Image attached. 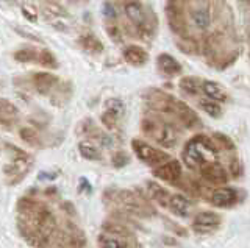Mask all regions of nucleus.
Instances as JSON below:
<instances>
[{"instance_id": "39448f33", "label": "nucleus", "mask_w": 250, "mask_h": 248, "mask_svg": "<svg viewBox=\"0 0 250 248\" xmlns=\"http://www.w3.org/2000/svg\"><path fill=\"white\" fill-rule=\"evenodd\" d=\"M116 201L119 203V206L125 209V211L133 215L147 217L153 212L152 208L148 206L136 192H131V191H119L116 193Z\"/></svg>"}, {"instance_id": "a878e982", "label": "nucleus", "mask_w": 250, "mask_h": 248, "mask_svg": "<svg viewBox=\"0 0 250 248\" xmlns=\"http://www.w3.org/2000/svg\"><path fill=\"white\" fill-rule=\"evenodd\" d=\"M47 18H64V16H69V14L66 13V10L62 8V6L57 5V3H50V5H47L44 6V11H42Z\"/></svg>"}, {"instance_id": "412c9836", "label": "nucleus", "mask_w": 250, "mask_h": 248, "mask_svg": "<svg viewBox=\"0 0 250 248\" xmlns=\"http://www.w3.org/2000/svg\"><path fill=\"white\" fill-rule=\"evenodd\" d=\"M105 113L114 115L116 119H119L125 113V106L119 98H109L105 103Z\"/></svg>"}, {"instance_id": "bb28decb", "label": "nucleus", "mask_w": 250, "mask_h": 248, "mask_svg": "<svg viewBox=\"0 0 250 248\" xmlns=\"http://www.w3.org/2000/svg\"><path fill=\"white\" fill-rule=\"evenodd\" d=\"M213 141H214V144H217L224 150H234V144H233V141L227 134L214 133L213 134Z\"/></svg>"}, {"instance_id": "b1692460", "label": "nucleus", "mask_w": 250, "mask_h": 248, "mask_svg": "<svg viewBox=\"0 0 250 248\" xmlns=\"http://www.w3.org/2000/svg\"><path fill=\"white\" fill-rule=\"evenodd\" d=\"M99 247L100 248H127V242L111 237V236H100L99 237Z\"/></svg>"}, {"instance_id": "f704fd0d", "label": "nucleus", "mask_w": 250, "mask_h": 248, "mask_svg": "<svg viewBox=\"0 0 250 248\" xmlns=\"http://www.w3.org/2000/svg\"><path fill=\"white\" fill-rule=\"evenodd\" d=\"M14 32H18L19 35H22L23 38H27V39H31V41H36V42H39V41H41V38H36L33 33H28V32H25V30H23V28H16L14 27Z\"/></svg>"}, {"instance_id": "c9c22d12", "label": "nucleus", "mask_w": 250, "mask_h": 248, "mask_svg": "<svg viewBox=\"0 0 250 248\" xmlns=\"http://www.w3.org/2000/svg\"><path fill=\"white\" fill-rule=\"evenodd\" d=\"M108 33L111 35V38L114 41H119V32H117L114 27H108Z\"/></svg>"}, {"instance_id": "4c0bfd02", "label": "nucleus", "mask_w": 250, "mask_h": 248, "mask_svg": "<svg viewBox=\"0 0 250 248\" xmlns=\"http://www.w3.org/2000/svg\"><path fill=\"white\" fill-rule=\"evenodd\" d=\"M44 2H53V0H44Z\"/></svg>"}, {"instance_id": "7ed1b4c3", "label": "nucleus", "mask_w": 250, "mask_h": 248, "mask_svg": "<svg viewBox=\"0 0 250 248\" xmlns=\"http://www.w3.org/2000/svg\"><path fill=\"white\" fill-rule=\"evenodd\" d=\"M143 133L147 137H152L155 142H158L164 149H174L178 144V133L177 130L156 117H146L141 123Z\"/></svg>"}, {"instance_id": "1a4fd4ad", "label": "nucleus", "mask_w": 250, "mask_h": 248, "mask_svg": "<svg viewBox=\"0 0 250 248\" xmlns=\"http://www.w3.org/2000/svg\"><path fill=\"white\" fill-rule=\"evenodd\" d=\"M211 203L217 208H230L238 201V191L229 186H219V188L211 193Z\"/></svg>"}, {"instance_id": "6ab92c4d", "label": "nucleus", "mask_w": 250, "mask_h": 248, "mask_svg": "<svg viewBox=\"0 0 250 248\" xmlns=\"http://www.w3.org/2000/svg\"><path fill=\"white\" fill-rule=\"evenodd\" d=\"M78 152L80 154L88 161H100L102 159V153L99 149L91 142H80L78 144Z\"/></svg>"}, {"instance_id": "f3484780", "label": "nucleus", "mask_w": 250, "mask_h": 248, "mask_svg": "<svg viewBox=\"0 0 250 248\" xmlns=\"http://www.w3.org/2000/svg\"><path fill=\"white\" fill-rule=\"evenodd\" d=\"M125 14H127V18L133 22V24H136V25L144 24L146 13H144V8L138 2H130L125 5Z\"/></svg>"}, {"instance_id": "f8f14e48", "label": "nucleus", "mask_w": 250, "mask_h": 248, "mask_svg": "<svg viewBox=\"0 0 250 248\" xmlns=\"http://www.w3.org/2000/svg\"><path fill=\"white\" fill-rule=\"evenodd\" d=\"M156 66H158L161 74L167 75V76H175L178 74H182V71H183L178 61L174 57L167 55V53H161V55L156 58Z\"/></svg>"}, {"instance_id": "5701e85b", "label": "nucleus", "mask_w": 250, "mask_h": 248, "mask_svg": "<svg viewBox=\"0 0 250 248\" xmlns=\"http://www.w3.org/2000/svg\"><path fill=\"white\" fill-rule=\"evenodd\" d=\"M14 59L19 63H33V61H38V52L31 47L21 49L14 53Z\"/></svg>"}, {"instance_id": "4468645a", "label": "nucleus", "mask_w": 250, "mask_h": 248, "mask_svg": "<svg viewBox=\"0 0 250 248\" xmlns=\"http://www.w3.org/2000/svg\"><path fill=\"white\" fill-rule=\"evenodd\" d=\"M19 110L14 103H11L10 100L0 98V123L3 125H11V123L18 119Z\"/></svg>"}, {"instance_id": "f257e3e1", "label": "nucleus", "mask_w": 250, "mask_h": 248, "mask_svg": "<svg viewBox=\"0 0 250 248\" xmlns=\"http://www.w3.org/2000/svg\"><path fill=\"white\" fill-rule=\"evenodd\" d=\"M147 100H148V105H150L155 111L174 115V117H177L186 128L200 127V120L197 115L194 114V111L189 106H186L183 102H180V100L160 91H152L150 94L147 95Z\"/></svg>"}, {"instance_id": "9b49d317", "label": "nucleus", "mask_w": 250, "mask_h": 248, "mask_svg": "<svg viewBox=\"0 0 250 248\" xmlns=\"http://www.w3.org/2000/svg\"><path fill=\"white\" fill-rule=\"evenodd\" d=\"M167 208L172 214H175L178 217H188L192 209V203L189 198H186L182 193H174L169 198Z\"/></svg>"}, {"instance_id": "9d476101", "label": "nucleus", "mask_w": 250, "mask_h": 248, "mask_svg": "<svg viewBox=\"0 0 250 248\" xmlns=\"http://www.w3.org/2000/svg\"><path fill=\"white\" fill-rule=\"evenodd\" d=\"M57 84H58V78L53 74L38 72L33 75V86L39 94H42V95L50 94V92L57 88Z\"/></svg>"}, {"instance_id": "4be33fe9", "label": "nucleus", "mask_w": 250, "mask_h": 248, "mask_svg": "<svg viewBox=\"0 0 250 248\" xmlns=\"http://www.w3.org/2000/svg\"><path fill=\"white\" fill-rule=\"evenodd\" d=\"M38 63L44 67H49V69L58 67V61L49 49H42L41 52H38Z\"/></svg>"}, {"instance_id": "0eeeda50", "label": "nucleus", "mask_w": 250, "mask_h": 248, "mask_svg": "<svg viewBox=\"0 0 250 248\" xmlns=\"http://www.w3.org/2000/svg\"><path fill=\"white\" fill-rule=\"evenodd\" d=\"M221 215L213 212V211H203L195 215L192 228L199 234H207V232H213L217 229V227L221 225Z\"/></svg>"}, {"instance_id": "a211bd4d", "label": "nucleus", "mask_w": 250, "mask_h": 248, "mask_svg": "<svg viewBox=\"0 0 250 248\" xmlns=\"http://www.w3.org/2000/svg\"><path fill=\"white\" fill-rule=\"evenodd\" d=\"M80 44L84 50H88L91 53H102L104 52V44L100 42V39L97 36H94L91 33L88 35H83L80 38Z\"/></svg>"}, {"instance_id": "393cba45", "label": "nucleus", "mask_w": 250, "mask_h": 248, "mask_svg": "<svg viewBox=\"0 0 250 248\" xmlns=\"http://www.w3.org/2000/svg\"><path fill=\"white\" fill-rule=\"evenodd\" d=\"M199 80L197 78H192V76H185V78H182V81H180V88H182L185 92H188V94H197L199 92Z\"/></svg>"}, {"instance_id": "72a5a7b5", "label": "nucleus", "mask_w": 250, "mask_h": 248, "mask_svg": "<svg viewBox=\"0 0 250 248\" xmlns=\"http://www.w3.org/2000/svg\"><path fill=\"white\" fill-rule=\"evenodd\" d=\"M242 172V166H241V162L238 159H233L230 162V173L234 176V178H238Z\"/></svg>"}, {"instance_id": "c756f323", "label": "nucleus", "mask_w": 250, "mask_h": 248, "mask_svg": "<svg viewBox=\"0 0 250 248\" xmlns=\"http://www.w3.org/2000/svg\"><path fill=\"white\" fill-rule=\"evenodd\" d=\"M128 161H130V158H128V154L125 153V152H117L114 156H113V164L116 166V167H124V166H127L128 164Z\"/></svg>"}, {"instance_id": "473e14b6", "label": "nucleus", "mask_w": 250, "mask_h": 248, "mask_svg": "<svg viewBox=\"0 0 250 248\" xmlns=\"http://www.w3.org/2000/svg\"><path fill=\"white\" fill-rule=\"evenodd\" d=\"M102 13H104V16H105L106 19H114V18H117L116 8H114V6H113L111 3H109V2L104 3V6H102Z\"/></svg>"}, {"instance_id": "20e7f679", "label": "nucleus", "mask_w": 250, "mask_h": 248, "mask_svg": "<svg viewBox=\"0 0 250 248\" xmlns=\"http://www.w3.org/2000/svg\"><path fill=\"white\" fill-rule=\"evenodd\" d=\"M131 149H133V152H135L136 158L139 161H143L144 164L152 166V167H158V166L164 164V162H167L170 159V156L166 152H161L158 149H155L153 145L141 141V139H133Z\"/></svg>"}, {"instance_id": "2eb2a0df", "label": "nucleus", "mask_w": 250, "mask_h": 248, "mask_svg": "<svg viewBox=\"0 0 250 248\" xmlns=\"http://www.w3.org/2000/svg\"><path fill=\"white\" fill-rule=\"evenodd\" d=\"M147 192L148 195H150V198L153 201H156L158 205L167 208V203H169V198H170V193L169 191H166L163 188V186H160L158 183H153V181H148L147 183Z\"/></svg>"}, {"instance_id": "aec40b11", "label": "nucleus", "mask_w": 250, "mask_h": 248, "mask_svg": "<svg viewBox=\"0 0 250 248\" xmlns=\"http://www.w3.org/2000/svg\"><path fill=\"white\" fill-rule=\"evenodd\" d=\"M199 108L203 113H207L209 117H214V119L221 117V114H222L221 106L216 102H213V100H205V98L199 100Z\"/></svg>"}, {"instance_id": "7c9ffc66", "label": "nucleus", "mask_w": 250, "mask_h": 248, "mask_svg": "<svg viewBox=\"0 0 250 248\" xmlns=\"http://www.w3.org/2000/svg\"><path fill=\"white\" fill-rule=\"evenodd\" d=\"M105 231L111 232V234H122V236H127L128 231L125 229L122 225H116V223H105Z\"/></svg>"}, {"instance_id": "ddd939ff", "label": "nucleus", "mask_w": 250, "mask_h": 248, "mask_svg": "<svg viewBox=\"0 0 250 248\" xmlns=\"http://www.w3.org/2000/svg\"><path fill=\"white\" fill-rule=\"evenodd\" d=\"M122 55H124V59L127 61L128 64L135 66V67L144 66L148 59L147 52L143 47H139V45H128V47L124 49Z\"/></svg>"}, {"instance_id": "c85d7f7f", "label": "nucleus", "mask_w": 250, "mask_h": 248, "mask_svg": "<svg viewBox=\"0 0 250 248\" xmlns=\"http://www.w3.org/2000/svg\"><path fill=\"white\" fill-rule=\"evenodd\" d=\"M194 20L200 28H207L209 25V14L205 10H199L194 13Z\"/></svg>"}, {"instance_id": "dca6fc26", "label": "nucleus", "mask_w": 250, "mask_h": 248, "mask_svg": "<svg viewBox=\"0 0 250 248\" xmlns=\"http://www.w3.org/2000/svg\"><path fill=\"white\" fill-rule=\"evenodd\" d=\"M202 91L205 92L211 100H216V102H227V98H229L225 89L221 86V84H217L214 81H203Z\"/></svg>"}, {"instance_id": "cd10ccee", "label": "nucleus", "mask_w": 250, "mask_h": 248, "mask_svg": "<svg viewBox=\"0 0 250 248\" xmlns=\"http://www.w3.org/2000/svg\"><path fill=\"white\" fill-rule=\"evenodd\" d=\"M21 137L25 141L27 144H30V145H38V133L33 130V128H28V127H25V128H22L21 130Z\"/></svg>"}, {"instance_id": "f03ea898", "label": "nucleus", "mask_w": 250, "mask_h": 248, "mask_svg": "<svg viewBox=\"0 0 250 248\" xmlns=\"http://www.w3.org/2000/svg\"><path fill=\"white\" fill-rule=\"evenodd\" d=\"M182 156L183 162L189 169H200L203 164L217 161L219 147L208 136L197 134L185 144Z\"/></svg>"}, {"instance_id": "2f4dec72", "label": "nucleus", "mask_w": 250, "mask_h": 248, "mask_svg": "<svg viewBox=\"0 0 250 248\" xmlns=\"http://www.w3.org/2000/svg\"><path fill=\"white\" fill-rule=\"evenodd\" d=\"M21 11H22V16L25 18L27 20H30V22H35L38 20V13L31 8V6H28V5H22L21 6Z\"/></svg>"}, {"instance_id": "e433bc0d", "label": "nucleus", "mask_w": 250, "mask_h": 248, "mask_svg": "<svg viewBox=\"0 0 250 248\" xmlns=\"http://www.w3.org/2000/svg\"><path fill=\"white\" fill-rule=\"evenodd\" d=\"M3 2L6 5H16V3H18V0H3Z\"/></svg>"}, {"instance_id": "6e6552de", "label": "nucleus", "mask_w": 250, "mask_h": 248, "mask_svg": "<svg viewBox=\"0 0 250 248\" xmlns=\"http://www.w3.org/2000/svg\"><path fill=\"white\" fill-rule=\"evenodd\" d=\"M199 170H200V175L203 176V180H207L211 184L222 186L229 181V173H227V170L219 164L217 161L203 164Z\"/></svg>"}, {"instance_id": "423d86ee", "label": "nucleus", "mask_w": 250, "mask_h": 248, "mask_svg": "<svg viewBox=\"0 0 250 248\" xmlns=\"http://www.w3.org/2000/svg\"><path fill=\"white\" fill-rule=\"evenodd\" d=\"M182 173H183L182 164L177 159H169L167 162L153 169V175L158 180L166 181L169 184H177L180 178H182Z\"/></svg>"}]
</instances>
